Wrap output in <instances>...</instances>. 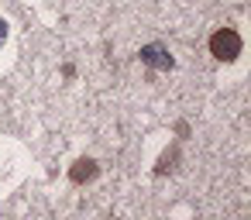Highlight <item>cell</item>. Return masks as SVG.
Instances as JSON below:
<instances>
[{"label": "cell", "instance_id": "7a4b0ae2", "mask_svg": "<svg viewBox=\"0 0 251 220\" xmlns=\"http://www.w3.org/2000/svg\"><path fill=\"white\" fill-rule=\"evenodd\" d=\"M141 62L151 66V69H172V55L162 45H145L141 49Z\"/></svg>", "mask_w": 251, "mask_h": 220}, {"label": "cell", "instance_id": "277c9868", "mask_svg": "<svg viewBox=\"0 0 251 220\" xmlns=\"http://www.w3.org/2000/svg\"><path fill=\"white\" fill-rule=\"evenodd\" d=\"M7 38V24H0V42H4Z\"/></svg>", "mask_w": 251, "mask_h": 220}, {"label": "cell", "instance_id": "3957f363", "mask_svg": "<svg viewBox=\"0 0 251 220\" xmlns=\"http://www.w3.org/2000/svg\"><path fill=\"white\" fill-rule=\"evenodd\" d=\"M69 179L73 182H90V179H97V162L93 158H79V162H73V169H69Z\"/></svg>", "mask_w": 251, "mask_h": 220}, {"label": "cell", "instance_id": "6da1fadb", "mask_svg": "<svg viewBox=\"0 0 251 220\" xmlns=\"http://www.w3.org/2000/svg\"><path fill=\"white\" fill-rule=\"evenodd\" d=\"M210 55L220 62H234L241 55V35L234 28H217L210 35Z\"/></svg>", "mask_w": 251, "mask_h": 220}]
</instances>
